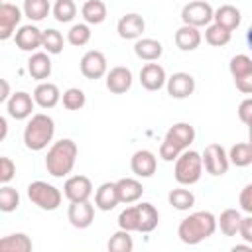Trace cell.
Returning a JSON list of instances; mask_svg holds the SVG:
<instances>
[{
	"label": "cell",
	"instance_id": "cell-1",
	"mask_svg": "<svg viewBox=\"0 0 252 252\" xmlns=\"http://www.w3.org/2000/svg\"><path fill=\"white\" fill-rule=\"evenodd\" d=\"M217 230V217L209 211H197L185 217L177 226V236L183 244H199L213 236Z\"/></svg>",
	"mask_w": 252,
	"mask_h": 252
},
{
	"label": "cell",
	"instance_id": "cell-52",
	"mask_svg": "<svg viewBox=\"0 0 252 252\" xmlns=\"http://www.w3.org/2000/svg\"><path fill=\"white\" fill-rule=\"evenodd\" d=\"M248 144L252 148V126H248Z\"/></svg>",
	"mask_w": 252,
	"mask_h": 252
},
{
	"label": "cell",
	"instance_id": "cell-20",
	"mask_svg": "<svg viewBox=\"0 0 252 252\" xmlns=\"http://www.w3.org/2000/svg\"><path fill=\"white\" fill-rule=\"evenodd\" d=\"M120 203V197H118V187L116 183H102L96 193H94V205L100 209V211H112L116 205Z\"/></svg>",
	"mask_w": 252,
	"mask_h": 252
},
{
	"label": "cell",
	"instance_id": "cell-23",
	"mask_svg": "<svg viewBox=\"0 0 252 252\" xmlns=\"http://www.w3.org/2000/svg\"><path fill=\"white\" fill-rule=\"evenodd\" d=\"M116 187H118V197H120V203L124 205H130V203H136L142 193H144V187L138 179H132V177H122L116 181Z\"/></svg>",
	"mask_w": 252,
	"mask_h": 252
},
{
	"label": "cell",
	"instance_id": "cell-36",
	"mask_svg": "<svg viewBox=\"0 0 252 252\" xmlns=\"http://www.w3.org/2000/svg\"><path fill=\"white\" fill-rule=\"evenodd\" d=\"M77 14V6L73 0H55L53 4V16L61 24H69Z\"/></svg>",
	"mask_w": 252,
	"mask_h": 252
},
{
	"label": "cell",
	"instance_id": "cell-51",
	"mask_svg": "<svg viewBox=\"0 0 252 252\" xmlns=\"http://www.w3.org/2000/svg\"><path fill=\"white\" fill-rule=\"evenodd\" d=\"M246 41H248V47L252 49V26H250L248 32H246Z\"/></svg>",
	"mask_w": 252,
	"mask_h": 252
},
{
	"label": "cell",
	"instance_id": "cell-29",
	"mask_svg": "<svg viewBox=\"0 0 252 252\" xmlns=\"http://www.w3.org/2000/svg\"><path fill=\"white\" fill-rule=\"evenodd\" d=\"M81 14L87 24H102L106 20V4L102 0H87L81 8Z\"/></svg>",
	"mask_w": 252,
	"mask_h": 252
},
{
	"label": "cell",
	"instance_id": "cell-21",
	"mask_svg": "<svg viewBox=\"0 0 252 252\" xmlns=\"http://www.w3.org/2000/svg\"><path fill=\"white\" fill-rule=\"evenodd\" d=\"M175 45L181 51H193V49H197L201 45V32H199V28L183 24L175 32Z\"/></svg>",
	"mask_w": 252,
	"mask_h": 252
},
{
	"label": "cell",
	"instance_id": "cell-18",
	"mask_svg": "<svg viewBox=\"0 0 252 252\" xmlns=\"http://www.w3.org/2000/svg\"><path fill=\"white\" fill-rule=\"evenodd\" d=\"M132 173L138 177H152L158 167V159L150 150H138L130 159Z\"/></svg>",
	"mask_w": 252,
	"mask_h": 252
},
{
	"label": "cell",
	"instance_id": "cell-50",
	"mask_svg": "<svg viewBox=\"0 0 252 252\" xmlns=\"http://www.w3.org/2000/svg\"><path fill=\"white\" fill-rule=\"evenodd\" d=\"M0 128H2V132H0V140H4V138H6V130H8L6 118H0Z\"/></svg>",
	"mask_w": 252,
	"mask_h": 252
},
{
	"label": "cell",
	"instance_id": "cell-6",
	"mask_svg": "<svg viewBox=\"0 0 252 252\" xmlns=\"http://www.w3.org/2000/svg\"><path fill=\"white\" fill-rule=\"evenodd\" d=\"M28 197L33 205H37L43 211H55L63 199L61 191L55 185L45 183V181H32L28 185Z\"/></svg>",
	"mask_w": 252,
	"mask_h": 252
},
{
	"label": "cell",
	"instance_id": "cell-40",
	"mask_svg": "<svg viewBox=\"0 0 252 252\" xmlns=\"http://www.w3.org/2000/svg\"><path fill=\"white\" fill-rule=\"evenodd\" d=\"M85 102H87V96H85V93L81 89L71 87V89H67L63 93V106L67 110H81L85 106Z\"/></svg>",
	"mask_w": 252,
	"mask_h": 252
},
{
	"label": "cell",
	"instance_id": "cell-46",
	"mask_svg": "<svg viewBox=\"0 0 252 252\" xmlns=\"http://www.w3.org/2000/svg\"><path fill=\"white\" fill-rule=\"evenodd\" d=\"M234 85H236V89H238L240 93L252 94V71L244 73L242 77H236V79H234Z\"/></svg>",
	"mask_w": 252,
	"mask_h": 252
},
{
	"label": "cell",
	"instance_id": "cell-49",
	"mask_svg": "<svg viewBox=\"0 0 252 252\" xmlns=\"http://www.w3.org/2000/svg\"><path fill=\"white\" fill-rule=\"evenodd\" d=\"M242 250H252V244H236V246H232V252H242Z\"/></svg>",
	"mask_w": 252,
	"mask_h": 252
},
{
	"label": "cell",
	"instance_id": "cell-30",
	"mask_svg": "<svg viewBox=\"0 0 252 252\" xmlns=\"http://www.w3.org/2000/svg\"><path fill=\"white\" fill-rule=\"evenodd\" d=\"M0 250L2 252H30L32 250V240L24 232H16L10 236H4L0 240Z\"/></svg>",
	"mask_w": 252,
	"mask_h": 252
},
{
	"label": "cell",
	"instance_id": "cell-32",
	"mask_svg": "<svg viewBox=\"0 0 252 252\" xmlns=\"http://www.w3.org/2000/svg\"><path fill=\"white\" fill-rule=\"evenodd\" d=\"M228 159L232 165L236 167H246L252 163V148L248 142H240V144H234L228 152Z\"/></svg>",
	"mask_w": 252,
	"mask_h": 252
},
{
	"label": "cell",
	"instance_id": "cell-25",
	"mask_svg": "<svg viewBox=\"0 0 252 252\" xmlns=\"http://www.w3.org/2000/svg\"><path fill=\"white\" fill-rule=\"evenodd\" d=\"M28 73L30 77L37 79V81H43L51 75V59H49V53H33L30 59H28Z\"/></svg>",
	"mask_w": 252,
	"mask_h": 252
},
{
	"label": "cell",
	"instance_id": "cell-43",
	"mask_svg": "<svg viewBox=\"0 0 252 252\" xmlns=\"http://www.w3.org/2000/svg\"><path fill=\"white\" fill-rule=\"evenodd\" d=\"M14 173H16L14 161H12L10 158L2 156V158H0V183L8 185V183L12 181V177H14Z\"/></svg>",
	"mask_w": 252,
	"mask_h": 252
},
{
	"label": "cell",
	"instance_id": "cell-26",
	"mask_svg": "<svg viewBox=\"0 0 252 252\" xmlns=\"http://www.w3.org/2000/svg\"><path fill=\"white\" fill-rule=\"evenodd\" d=\"M240 20H242L240 10L232 4H222L220 8L215 10V24H219V26L230 30V32L240 26Z\"/></svg>",
	"mask_w": 252,
	"mask_h": 252
},
{
	"label": "cell",
	"instance_id": "cell-48",
	"mask_svg": "<svg viewBox=\"0 0 252 252\" xmlns=\"http://www.w3.org/2000/svg\"><path fill=\"white\" fill-rule=\"evenodd\" d=\"M0 87H2V93H0V102H8V98L12 96L10 94V85L6 79H0Z\"/></svg>",
	"mask_w": 252,
	"mask_h": 252
},
{
	"label": "cell",
	"instance_id": "cell-35",
	"mask_svg": "<svg viewBox=\"0 0 252 252\" xmlns=\"http://www.w3.org/2000/svg\"><path fill=\"white\" fill-rule=\"evenodd\" d=\"M134 248V242H132V236L128 230L120 228L118 232H114L108 240V250L110 252H132Z\"/></svg>",
	"mask_w": 252,
	"mask_h": 252
},
{
	"label": "cell",
	"instance_id": "cell-12",
	"mask_svg": "<svg viewBox=\"0 0 252 252\" xmlns=\"http://www.w3.org/2000/svg\"><path fill=\"white\" fill-rule=\"evenodd\" d=\"M67 217L75 228H87L94 220V207L89 201H71Z\"/></svg>",
	"mask_w": 252,
	"mask_h": 252
},
{
	"label": "cell",
	"instance_id": "cell-38",
	"mask_svg": "<svg viewBox=\"0 0 252 252\" xmlns=\"http://www.w3.org/2000/svg\"><path fill=\"white\" fill-rule=\"evenodd\" d=\"M41 47H43L49 55L61 53V51H63V35H61V32H57V30H53V28L45 30V32H43V43H41Z\"/></svg>",
	"mask_w": 252,
	"mask_h": 252
},
{
	"label": "cell",
	"instance_id": "cell-11",
	"mask_svg": "<svg viewBox=\"0 0 252 252\" xmlns=\"http://www.w3.org/2000/svg\"><path fill=\"white\" fill-rule=\"evenodd\" d=\"M165 85H167V94H169L171 98H187V96H191L193 91H195V79H193V75L183 73V71L173 73V75L167 79Z\"/></svg>",
	"mask_w": 252,
	"mask_h": 252
},
{
	"label": "cell",
	"instance_id": "cell-41",
	"mask_svg": "<svg viewBox=\"0 0 252 252\" xmlns=\"http://www.w3.org/2000/svg\"><path fill=\"white\" fill-rule=\"evenodd\" d=\"M228 69H230V75H232V79H236V77H242L244 73L252 71V59H250L248 55H244V53H238V55H234V57L230 59V63H228Z\"/></svg>",
	"mask_w": 252,
	"mask_h": 252
},
{
	"label": "cell",
	"instance_id": "cell-7",
	"mask_svg": "<svg viewBox=\"0 0 252 252\" xmlns=\"http://www.w3.org/2000/svg\"><path fill=\"white\" fill-rule=\"evenodd\" d=\"M181 20H183V24L195 26V28L209 26V24L215 20V10H213L211 4L205 2V0H193V2H189V4L183 6V10H181Z\"/></svg>",
	"mask_w": 252,
	"mask_h": 252
},
{
	"label": "cell",
	"instance_id": "cell-39",
	"mask_svg": "<svg viewBox=\"0 0 252 252\" xmlns=\"http://www.w3.org/2000/svg\"><path fill=\"white\" fill-rule=\"evenodd\" d=\"M18 205H20V195H18V191H16L14 187H10V185H4V187L0 189V211L12 213V211L18 209Z\"/></svg>",
	"mask_w": 252,
	"mask_h": 252
},
{
	"label": "cell",
	"instance_id": "cell-33",
	"mask_svg": "<svg viewBox=\"0 0 252 252\" xmlns=\"http://www.w3.org/2000/svg\"><path fill=\"white\" fill-rule=\"evenodd\" d=\"M49 0H24V16L33 22H41L49 14Z\"/></svg>",
	"mask_w": 252,
	"mask_h": 252
},
{
	"label": "cell",
	"instance_id": "cell-45",
	"mask_svg": "<svg viewBox=\"0 0 252 252\" xmlns=\"http://www.w3.org/2000/svg\"><path fill=\"white\" fill-rule=\"evenodd\" d=\"M238 118L246 126H252V98H246V100L240 102V106H238Z\"/></svg>",
	"mask_w": 252,
	"mask_h": 252
},
{
	"label": "cell",
	"instance_id": "cell-13",
	"mask_svg": "<svg viewBox=\"0 0 252 252\" xmlns=\"http://www.w3.org/2000/svg\"><path fill=\"white\" fill-rule=\"evenodd\" d=\"M20 20H22V12L16 4L4 2L0 6V39L2 41L10 39L14 35V30L20 24Z\"/></svg>",
	"mask_w": 252,
	"mask_h": 252
},
{
	"label": "cell",
	"instance_id": "cell-37",
	"mask_svg": "<svg viewBox=\"0 0 252 252\" xmlns=\"http://www.w3.org/2000/svg\"><path fill=\"white\" fill-rule=\"evenodd\" d=\"M67 41L75 47H83L91 41V28L87 24H75L67 32Z\"/></svg>",
	"mask_w": 252,
	"mask_h": 252
},
{
	"label": "cell",
	"instance_id": "cell-42",
	"mask_svg": "<svg viewBox=\"0 0 252 252\" xmlns=\"http://www.w3.org/2000/svg\"><path fill=\"white\" fill-rule=\"evenodd\" d=\"M118 226L128 230V232H138V211H136V205L132 207H126L120 215H118Z\"/></svg>",
	"mask_w": 252,
	"mask_h": 252
},
{
	"label": "cell",
	"instance_id": "cell-47",
	"mask_svg": "<svg viewBox=\"0 0 252 252\" xmlns=\"http://www.w3.org/2000/svg\"><path fill=\"white\" fill-rule=\"evenodd\" d=\"M240 236L244 238V242L252 244V215L242 219V222H240Z\"/></svg>",
	"mask_w": 252,
	"mask_h": 252
},
{
	"label": "cell",
	"instance_id": "cell-27",
	"mask_svg": "<svg viewBox=\"0 0 252 252\" xmlns=\"http://www.w3.org/2000/svg\"><path fill=\"white\" fill-rule=\"evenodd\" d=\"M138 211V232H152L158 226L159 215L152 203H140L136 205Z\"/></svg>",
	"mask_w": 252,
	"mask_h": 252
},
{
	"label": "cell",
	"instance_id": "cell-4",
	"mask_svg": "<svg viewBox=\"0 0 252 252\" xmlns=\"http://www.w3.org/2000/svg\"><path fill=\"white\" fill-rule=\"evenodd\" d=\"M55 134V122L51 116L37 112L30 118V122L24 128V144L32 152H39L47 148V144L53 140Z\"/></svg>",
	"mask_w": 252,
	"mask_h": 252
},
{
	"label": "cell",
	"instance_id": "cell-24",
	"mask_svg": "<svg viewBox=\"0 0 252 252\" xmlns=\"http://www.w3.org/2000/svg\"><path fill=\"white\" fill-rule=\"evenodd\" d=\"M134 53H136V57H140L144 61H158L163 53V45L158 39L142 37L134 43Z\"/></svg>",
	"mask_w": 252,
	"mask_h": 252
},
{
	"label": "cell",
	"instance_id": "cell-15",
	"mask_svg": "<svg viewBox=\"0 0 252 252\" xmlns=\"http://www.w3.org/2000/svg\"><path fill=\"white\" fill-rule=\"evenodd\" d=\"M140 83L146 91H159L167 83L165 69L159 63H146L140 71Z\"/></svg>",
	"mask_w": 252,
	"mask_h": 252
},
{
	"label": "cell",
	"instance_id": "cell-9",
	"mask_svg": "<svg viewBox=\"0 0 252 252\" xmlns=\"http://www.w3.org/2000/svg\"><path fill=\"white\" fill-rule=\"evenodd\" d=\"M63 195L69 201H89L93 195V183L87 175H73L63 185Z\"/></svg>",
	"mask_w": 252,
	"mask_h": 252
},
{
	"label": "cell",
	"instance_id": "cell-28",
	"mask_svg": "<svg viewBox=\"0 0 252 252\" xmlns=\"http://www.w3.org/2000/svg\"><path fill=\"white\" fill-rule=\"evenodd\" d=\"M240 222H242V217L236 209H224L220 213V217L217 219V226L220 228V232L224 236H236L240 234Z\"/></svg>",
	"mask_w": 252,
	"mask_h": 252
},
{
	"label": "cell",
	"instance_id": "cell-8",
	"mask_svg": "<svg viewBox=\"0 0 252 252\" xmlns=\"http://www.w3.org/2000/svg\"><path fill=\"white\" fill-rule=\"evenodd\" d=\"M201 156H203V167L207 169V173L219 177V175H224L228 171L230 159H228V154L224 152V148L220 144H209Z\"/></svg>",
	"mask_w": 252,
	"mask_h": 252
},
{
	"label": "cell",
	"instance_id": "cell-3",
	"mask_svg": "<svg viewBox=\"0 0 252 252\" xmlns=\"http://www.w3.org/2000/svg\"><path fill=\"white\" fill-rule=\"evenodd\" d=\"M195 140V128L187 122H177L173 124L165 136H163V142L159 146V158L165 159V161H173L179 158L181 152H185Z\"/></svg>",
	"mask_w": 252,
	"mask_h": 252
},
{
	"label": "cell",
	"instance_id": "cell-31",
	"mask_svg": "<svg viewBox=\"0 0 252 252\" xmlns=\"http://www.w3.org/2000/svg\"><path fill=\"white\" fill-rule=\"evenodd\" d=\"M167 201L173 209L177 211H189L193 205H195V195L189 191V189H183V187H177V189H171L169 195H167Z\"/></svg>",
	"mask_w": 252,
	"mask_h": 252
},
{
	"label": "cell",
	"instance_id": "cell-14",
	"mask_svg": "<svg viewBox=\"0 0 252 252\" xmlns=\"http://www.w3.org/2000/svg\"><path fill=\"white\" fill-rule=\"evenodd\" d=\"M33 102H35V100H33L28 93L18 91V93H14V94L8 98V102H6V110H8V114H10L12 118H16V120H24V118L32 116Z\"/></svg>",
	"mask_w": 252,
	"mask_h": 252
},
{
	"label": "cell",
	"instance_id": "cell-5",
	"mask_svg": "<svg viewBox=\"0 0 252 252\" xmlns=\"http://www.w3.org/2000/svg\"><path fill=\"white\" fill-rule=\"evenodd\" d=\"M175 181L181 185H193L203 175V156L195 150H185L175 159Z\"/></svg>",
	"mask_w": 252,
	"mask_h": 252
},
{
	"label": "cell",
	"instance_id": "cell-22",
	"mask_svg": "<svg viewBox=\"0 0 252 252\" xmlns=\"http://www.w3.org/2000/svg\"><path fill=\"white\" fill-rule=\"evenodd\" d=\"M61 98V93L57 89V85L53 83H39L33 91V100L35 104H39L41 108H53Z\"/></svg>",
	"mask_w": 252,
	"mask_h": 252
},
{
	"label": "cell",
	"instance_id": "cell-16",
	"mask_svg": "<svg viewBox=\"0 0 252 252\" xmlns=\"http://www.w3.org/2000/svg\"><path fill=\"white\" fill-rule=\"evenodd\" d=\"M14 41H16V45L22 51H33V49L41 47V43H43V32L39 28L32 26V24L30 26H22L16 32Z\"/></svg>",
	"mask_w": 252,
	"mask_h": 252
},
{
	"label": "cell",
	"instance_id": "cell-44",
	"mask_svg": "<svg viewBox=\"0 0 252 252\" xmlns=\"http://www.w3.org/2000/svg\"><path fill=\"white\" fill-rule=\"evenodd\" d=\"M238 203H240V209H242V211H246L248 215H252V183H248V185L240 191Z\"/></svg>",
	"mask_w": 252,
	"mask_h": 252
},
{
	"label": "cell",
	"instance_id": "cell-17",
	"mask_svg": "<svg viewBox=\"0 0 252 252\" xmlns=\"http://www.w3.org/2000/svg\"><path fill=\"white\" fill-rule=\"evenodd\" d=\"M132 87V71L128 67H112L106 73V89L114 94H122Z\"/></svg>",
	"mask_w": 252,
	"mask_h": 252
},
{
	"label": "cell",
	"instance_id": "cell-2",
	"mask_svg": "<svg viewBox=\"0 0 252 252\" xmlns=\"http://www.w3.org/2000/svg\"><path fill=\"white\" fill-rule=\"evenodd\" d=\"M77 154H79V148H77V144L73 140L63 138V140L55 142L47 150V156H45V169H47V173L53 175V177L69 175L73 171V167H75Z\"/></svg>",
	"mask_w": 252,
	"mask_h": 252
},
{
	"label": "cell",
	"instance_id": "cell-19",
	"mask_svg": "<svg viewBox=\"0 0 252 252\" xmlns=\"http://www.w3.org/2000/svg\"><path fill=\"white\" fill-rule=\"evenodd\" d=\"M144 28H146L144 18H142L140 14H134V12L122 16V18L118 20V26H116L118 35H120L122 39H138V37L142 35Z\"/></svg>",
	"mask_w": 252,
	"mask_h": 252
},
{
	"label": "cell",
	"instance_id": "cell-10",
	"mask_svg": "<svg viewBox=\"0 0 252 252\" xmlns=\"http://www.w3.org/2000/svg\"><path fill=\"white\" fill-rule=\"evenodd\" d=\"M81 73L87 79H100L102 75H106V57L104 53L91 49L81 57Z\"/></svg>",
	"mask_w": 252,
	"mask_h": 252
},
{
	"label": "cell",
	"instance_id": "cell-34",
	"mask_svg": "<svg viewBox=\"0 0 252 252\" xmlns=\"http://www.w3.org/2000/svg\"><path fill=\"white\" fill-rule=\"evenodd\" d=\"M205 41L209 45H215V47H222L230 41V30L219 26V24H209L207 30H205Z\"/></svg>",
	"mask_w": 252,
	"mask_h": 252
}]
</instances>
